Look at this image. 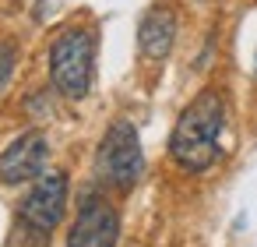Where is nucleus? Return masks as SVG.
<instances>
[{"mask_svg":"<svg viewBox=\"0 0 257 247\" xmlns=\"http://www.w3.org/2000/svg\"><path fill=\"white\" fill-rule=\"evenodd\" d=\"M11 74H15V50H11L8 43H0V92L8 89Z\"/></svg>","mask_w":257,"mask_h":247,"instance_id":"obj_8","label":"nucleus"},{"mask_svg":"<svg viewBox=\"0 0 257 247\" xmlns=\"http://www.w3.org/2000/svg\"><path fill=\"white\" fill-rule=\"evenodd\" d=\"M95 67V36L88 29H67L50 46V81L67 99H81L92 89Z\"/></svg>","mask_w":257,"mask_h":247,"instance_id":"obj_2","label":"nucleus"},{"mask_svg":"<svg viewBox=\"0 0 257 247\" xmlns=\"http://www.w3.org/2000/svg\"><path fill=\"white\" fill-rule=\"evenodd\" d=\"M64 208H67V173L53 170V173H43L36 180V187L25 194L22 219H25L29 229H36V233L46 236L64 219Z\"/></svg>","mask_w":257,"mask_h":247,"instance_id":"obj_4","label":"nucleus"},{"mask_svg":"<svg viewBox=\"0 0 257 247\" xmlns=\"http://www.w3.org/2000/svg\"><path fill=\"white\" fill-rule=\"evenodd\" d=\"M141 162H145V155H141V141H138L134 124L116 120L106 131V138H102V145L95 152L99 180L116 187V191H131L138 184V177H141Z\"/></svg>","mask_w":257,"mask_h":247,"instance_id":"obj_3","label":"nucleus"},{"mask_svg":"<svg viewBox=\"0 0 257 247\" xmlns=\"http://www.w3.org/2000/svg\"><path fill=\"white\" fill-rule=\"evenodd\" d=\"M222 127H225V99L215 89H204L176 120L169 152L187 173H201L218 159L222 145Z\"/></svg>","mask_w":257,"mask_h":247,"instance_id":"obj_1","label":"nucleus"},{"mask_svg":"<svg viewBox=\"0 0 257 247\" xmlns=\"http://www.w3.org/2000/svg\"><path fill=\"white\" fill-rule=\"evenodd\" d=\"M176 43V15L169 8H152L145 18H141V29H138V46L148 60H162L169 57Z\"/></svg>","mask_w":257,"mask_h":247,"instance_id":"obj_7","label":"nucleus"},{"mask_svg":"<svg viewBox=\"0 0 257 247\" xmlns=\"http://www.w3.org/2000/svg\"><path fill=\"white\" fill-rule=\"evenodd\" d=\"M116 236H120L116 208L92 194L78 208V219L67 233V247H116Z\"/></svg>","mask_w":257,"mask_h":247,"instance_id":"obj_5","label":"nucleus"},{"mask_svg":"<svg viewBox=\"0 0 257 247\" xmlns=\"http://www.w3.org/2000/svg\"><path fill=\"white\" fill-rule=\"evenodd\" d=\"M46 159H50V145L39 131L22 134L15 145H8L0 152V180L4 184H25L46 173Z\"/></svg>","mask_w":257,"mask_h":247,"instance_id":"obj_6","label":"nucleus"}]
</instances>
